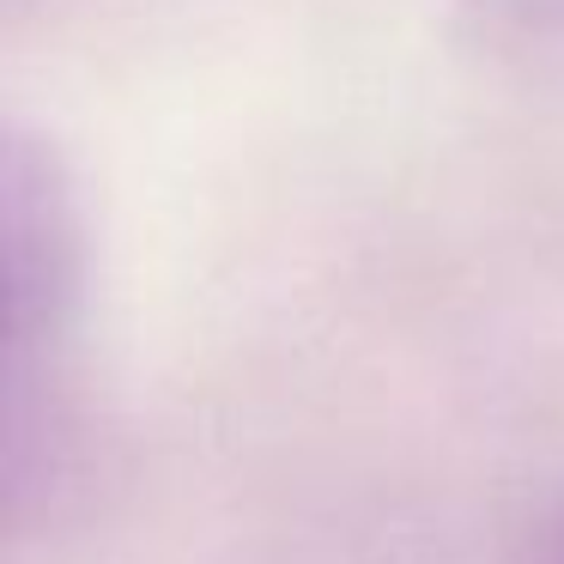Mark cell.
<instances>
[{"label":"cell","instance_id":"cell-1","mask_svg":"<svg viewBox=\"0 0 564 564\" xmlns=\"http://www.w3.org/2000/svg\"><path fill=\"white\" fill-rule=\"evenodd\" d=\"M552 564H564V522H558V540H552Z\"/></svg>","mask_w":564,"mask_h":564}]
</instances>
